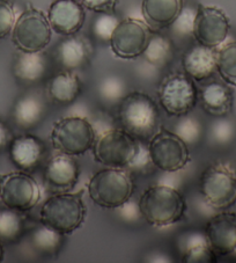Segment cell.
Returning <instances> with one entry per match:
<instances>
[{"label": "cell", "mask_w": 236, "mask_h": 263, "mask_svg": "<svg viewBox=\"0 0 236 263\" xmlns=\"http://www.w3.org/2000/svg\"><path fill=\"white\" fill-rule=\"evenodd\" d=\"M182 261L187 263H210L217 261V254L212 251L205 234L192 233L183 246Z\"/></svg>", "instance_id": "obj_25"}, {"label": "cell", "mask_w": 236, "mask_h": 263, "mask_svg": "<svg viewBox=\"0 0 236 263\" xmlns=\"http://www.w3.org/2000/svg\"><path fill=\"white\" fill-rule=\"evenodd\" d=\"M79 3L89 11L96 13H112L118 4V0H79Z\"/></svg>", "instance_id": "obj_36"}, {"label": "cell", "mask_w": 236, "mask_h": 263, "mask_svg": "<svg viewBox=\"0 0 236 263\" xmlns=\"http://www.w3.org/2000/svg\"><path fill=\"white\" fill-rule=\"evenodd\" d=\"M45 111V106L42 100L36 95H25V97L17 100L14 110H13V117L17 126L21 129H31L43 119Z\"/></svg>", "instance_id": "obj_24"}, {"label": "cell", "mask_w": 236, "mask_h": 263, "mask_svg": "<svg viewBox=\"0 0 236 263\" xmlns=\"http://www.w3.org/2000/svg\"><path fill=\"white\" fill-rule=\"evenodd\" d=\"M62 235L51 229L42 225L31 234V245L42 253H53L61 247Z\"/></svg>", "instance_id": "obj_29"}, {"label": "cell", "mask_w": 236, "mask_h": 263, "mask_svg": "<svg viewBox=\"0 0 236 263\" xmlns=\"http://www.w3.org/2000/svg\"><path fill=\"white\" fill-rule=\"evenodd\" d=\"M171 42L162 35H151L143 56L154 66L166 65L171 58Z\"/></svg>", "instance_id": "obj_26"}, {"label": "cell", "mask_w": 236, "mask_h": 263, "mask_svg": "<svg viewBox=\"0 0 236 263\" xmlns=\"http://www.w3.org/2000/svg\"><path fill=\"white\" fill-rule=\"evenodd\" d=\"M87 189L89 197L96 205L106 209H118L130 201L134 184L125 171L108 167L93 175Z\"/></svg>", "instance_id": "obj_4"}, {"label": "cell", "mask_w": 236, "mask_h": 263, "mask_svg": "<svg viewBox=\"0 0 236 263\" xmlns=\"http://www.w3.org/2000/svg\"><path fill=\"white\" fill-rule=\"evenodd\" d=\"M45 147L38 138L31 135H22L12 140L11 159L19 168L31 171L40 164Z\"/></svg>", "instance_id": "obj_17"}, {"label": "cell", "mask_w": 236, "mask_h": 263, "mask_svg": "<svg viewBox=\"0 0 236 263\" xmlns=\"http://www.w3.org/2000/svg\"><path fill=\"white\" fill-rule=\"evenodd\" d=\"M199 192L215 210H227L236 203V170L228 162L207 166L199 180Z\"/></svg>", "instance_id": "obj_6"}, {"label": "cell", "mask_w": 236, "mask_h": 263, "mask_svg": "<svg viewBox=\"0 0 236 263\" xmlns=\"http://www.w3.org/2000/svg\"><path fill=\"white\" fill-rule=\"evenodd\" d=\"M4 260V248H3V243L2 240H0V262Z\"/></svg>", "instance_id": "obj_38"}, {"label": "cell", "mask_w": 236, "mask_h": 263, "mask_svg": "<svg viewBox=\"0 0 236 263\" xmlns=\"http://www.w3.org/2000/svg\"><path fill=\"white\" fill-rule=\"evenodd\" d=\"M217 71L225 83L236 87V42L226 44L218 51Z\"/></svg>", "instance_id": "obj_27"}, {"label": "cell", "mask_w": 236, "mask_h": 263, "mask_svg": "<svg viewBox=\"0 0 236 263\" xmlns=\"http://www.w3.org/2000/svg\"><path fill=\"white\" fill-rule=\"evenodd\" d=\"M10 138V131L3 121H0V149L6 146Z\"/></svg>", "instance_id": "obj_37"}, {"label": "cell", "mask_w": 236, "mask_h": 263, "mask_svg": "<svg viewBox=\"0 0 236 263\" xmlns=\"http://www.w3.org/2000/svg\"><path fill=\"white\" fill-rule=\"evenodd\" d=\"M83 195L84 192L62 193L49 197L41 208V223L63 235L73 233L86 217Z\"/></svg>", "instance_id": "obj_3"}, {"label": "cell", "mask_w": 236, "mask_h": 263, "mask_svg": "<svg viewBox=\"0 0 236 263\" xmlns=\"http://www.w3.org/2000/svg\"><path fill=\"white\" fill-rule=\"evenodd\" d=\"M48 58L42 51H20L13 64V73L15 78L25 84L38 83L44 78L48 71Z\"/></svg>", "instance_id": "obj_20"}, {"label": "cell", "mask_w": 236, "mask_h": 263, "mask_svg": "<svg viewBox=\"0 0 236 263\" xmlns=\"http://www.w3.org/2000/svg\"><path fill=\"white\" fill-rule=\"evenodd\" d=\"M48 92L54 102L70 104L75 101L81 92L79 77L70 70L59 72L50 79Z\"/></svg>", "instance_id": "obj_23"}, {"label": "cell", "mask_w": 236, "mask_h": 263, "mask_svg": "<svg viewBox=\"0 0 236 263\" xmlns=\"http://www.w3.org/2000/svg\"><path fill=\"white\" fill-rule=\"evenodd\" d=\"M24 231V219L19 211L13 209L0 210V240L13 242L21 237Z\"/></svg>", "instance_id": "obj_28"}, {"label": "cell", "mask_w": 236, "mask_h": 263, "mask_svg": "<svg viewBox=\"0 0 236 263\" xmlns=\"http://www.w3.org/2000/svg\"><path fill=\"white\" fill-rule=\"evenodd\" d=\"M50 139L56 151L69 156H83L93 148L96 135L88 120L81 116H67L53 124Z\"/></svg>", "instance_id": "obj_7"}, {"label": "cell", "mask_w": 236, "mask_h": 263, "mask_svg": "<svg viewBox=\"0 0 236 263\" xmlns=\"http://www.w3.org/2000/svg\"><path fill=\"white\" fill-rule=\"evenodd\" d=\"M139 214L155 228H166L183 218L187 204L182 194L174 187L156 184L143 193L138 203Z\"/></svg>", "instance_id": "obj_1"}, {"label": "cell", "mask_w": 236, "mask_h": 263, "mask_svg": "<svg viewBox=\"0 0 236 263\" xmlns=\"http://www.w3.org/2000/svg\"><path fill=\"white\" fill-rule=\"evenodd\" d=\"M79 166L72 156L59 153L45 167V180L57 188H70L79 179Z\"/></svg>", "instance_id": "obj_19"}, {"label": "cell", "mask_w": 236, "mask_h": 263, "mask_svg": "<svg viewBox=\"0 0 236 263\" xmlns=\"http://www.w3.org/2000/svg\"><path fill=\"white\" fill-rule=\"evenodd\" d=\"M151 37L148 25L137 19L118 22L109 43L115 56L122 60H133L142 56Z\"/></svg>", "instance_id": "obj_12"}, {"label": "cell", "mask_w": 236, "mask_h": 263, "mask_svg": "<svg viewBox=\"0 0 236 263\" xmlns=\"http://www.w3.org/2000/svg\"><path fill=\"white\" fill-rule=\"evenodd\" d=\"M122 129L137 139H151L156 131L159 109L154 100L143 92H131L121 100L117 111Z\"/></svg>", "instance_id": "obj_2"}, {"label": "cell", "mask_w": 236, "mask_h": 263, "mask_svg": "<svg viewBox=\"0 0 236 263\" xmlns=\"http://www.w3.org/2000/svg\"><path fill=\"white\" fill-rule=\"evenodd\" d=\"M183 0H143L145 21L153 28L170 27L182 11Z\"/></svg>", "instance_id": "obj_18"}, {"label": "cell", "mask_w": 236, "mask_h": 263, "mask_svg": "<svg viewBox=\"0 0 236 263\" xmlns=\"http://www.w3.org/2000/svg\"><path fill=\"white\" fill-rule=\"evenodd\" d=\"M229 28L228 17L220 8L202 5L197 7L192 35L199 44L219 47L228 36Z\"/></svg>", "instance_id": "obj_13"}, {"label": "cell", "mask_w": 236, "mask_h": 263, "mask_svg": "<svg viewBox=\"0 0 236 263\" xmlns=\"http://www.w3.org/2000/svg\"><path fill=\"white\" fill-rule=\"evenodd\" d=\"M215 48L199 44L192 47L184 53L182 58V66L190 78L197 81L208 79L217 71Z\"/></svg>", "instance_id": "obj_16"}, {"label": "cell", "mask_w": 236, "mask_h": 263, "mask_svg": "<svg viewBox=\"0 0 236 263\" xmlns=\"http://www.w3.org/2000/svg\"><path fill=\"white\" fill-rule=\"evenodd\" d=\"M211 134L213 139H214L217 143L226 144L233 139L235 129L231 122L227 120H219L212 125Z\"/></svg>", "instance_id": "obj_35"}, {"label": "cell", "mask_w": 236, "mask_h": 263, "mask_svg": "<svg viewBox=\"0 0 236 263\" xmlns=\"http://www.w3.org/2000/svg\"><path fill=\"white\" fill-rule=\"evenodd\" d=\"M148 154L152 164L167 173L183 170L191 157L188 144L179 135L168 130H160L149 139Z\"/></svg>", "instance_id": "obj_9"}, {"label": "cell", "mask_w": 236, "mask_h": 263, "mask_svg": "<svg viewBox=\"0 0 236 263\" xmlns=\"http://www.w3.org/2000/svg\"><path fill=\"white\" fill-rule=\"evenodd\" d=\"M159 100L167 114L185 116L196 106L198 92L188 74L175 73L162 80L159 88Z\"/></svg>", "instance_id": "obj_10"}, {"label": "cell", "mask_w": 236, "mask_h": 263, "mask_svg": "<svg viewBox=\"0 0 236 263\" xmlns=\"http://www.w3.org/2000/svg\"><path fill=\"white\" fill-rule=\"evenodd\" d=\"M142 149L139 139L123 129H109L95 140L93 153L95 160L111 168L132 166Z\"/></svg>", "instance_id": "obj_5"}, {"label": "cell", "mask_w": 236, "mask_h": 263, "mask_svg": "<svg viewBox=\"0 0 236 263\" xmlns=\"http://www.w3.org/2000/svg\"><path fill=\"white\" fill-rule=\"evenodd\" d=\"M196 13L197 8L187 6L183 7L182 11L176 17V20L171 24V29L176 35L179 36H188L191 35L193 31V25L194 19H196Z\"/></svg>", "instance_id": "obj_32"}, {"label": "cell", "mask_w": 236, "mask_h": 263, "mask_svg": "<svg viewBox=\"0 0 236 263\" xmlns=\"http://www.w3.org/2000/svg\"><path fill=\"white\" fill-rule=\"evenodd\" d=\"M202 107L207 114L213 116H225L233 108V94L226 85L211 83L204 86L201 93Z\"/></svg>", "instance_id": "obj_22"}, {"label": "cell", "mask_w": 236, "mask_h": 263, "mask_svg": "<svg viewBox=\"0 0 236 263\" xmlns=\"http://www.w3.org/2000/svg\"><path fill=\"white\" fill-rule=\"evenodd\" d=\"M118 22H120V20L112 13H100V15L96 17L93 26L94 34L99 39L103 41H109L113 30L117 27Z\"/></svg>", "instance_id": "obj_33"}, {"label": "cell", "mask_w": 236, "mask_h": 263, "mask_svg": "<svg viewBox=\"0 0 236 263\" xmlns=\"http://www.w3.org/2000/svg\"><path fill=\"white\" fill-rule=\"evenodd\" d=\"M90 57L88 41L79 36H66L57 47V58L66 70L73 71L84 66Z\"/></svg>", "instance_id": "obj_21"}, {"label": "cell", "mask_w": 236, "mask_h": 263, "mask_svg": "<svg viewBox=\"0 0 236 263\" xmlns=\"http://www.w3.org/2000/svg\"><path fill=\"white\" fill-rule=\"evenodd\" d=\"M40 198L41 190L33 176L19 172L0 175V199L8 209L28 211Z\"/></svg>", "instance_id": "obj_11"}, {"label": "cell", "mask_w": 236, "mask_h": 263, "mask_svg": "<svg viewBox=\"0 0 236 263\" xmlns=\"http://www.w3.org/2000/svg\"><path fill=\"white\" fill-rule=\"evenodd\" d=\"M84 6L78 0H54L50 5L48 20L59 35L71 36L78 33L85 24Z\"/></svg>", "instance_id": "obj_15"}, {"label": "cell", "mask_w": 236, "mask_h": 263, "mask_svg": "<svg viewBox=\"0 0 236 263\" xmlns=\"http://www.w3.org/2000/svg\"><path fill=\"white\" fill-rule=\"evenodd\" d=\"M99 92L106 101L113 102L117 100H122L125 97L124 81L117 77H109L100 84Z\"/></svg>", "instance_id": "obj_31"}, {"label": "cell", "mask_w": 236, "mask_h": 263, "mask_svg": "<svg viewBox=\"0 0 236 263\" xmlns=\"http://www.w3.org/2000/svg\"><path fill=\"white\" fill-rule=\"evenodd\" d=\"M52 28L48 16L35 7H29L15 20L12 41L19 51L37 52L48 47Z\"/></svg>", "instance_id": "obj_8"}, {"label": "cell", "mask_w": 236, "mask_h": 263, "mask_svg": "<svg viewBox=\"0 0 236 263\" xmlns=\"http://www.w3.org/2000/svg\"><path fill=\"white\" fill-rule=\"evenodd\" d=\"M14 8L7 0H0V40L12 33L15 24Z\"/></svg>", "instance_id": "obj_34"}, {"label": "cell", "mask_w": 236, "mask_h": 263, "mask_svg": "<svg viewBox=\"0 0 236 263\" xmlns=\"http://www.w3.org/2000/svg\"><path fill=\"white\" fill-rule=\"evenodd\" d=\"M205 237L217 256L236 252V212L222 210L208 220Z\"/></svg>", "instance_id": "obj_14"}, {"label": "cell", "mask_w": 236, "mask_h": 263, "mask_svg": "<svg viewBox=\"0 0 236 263\" xmlns=\"http://www.w3.org/2000/svg\"><path fill=\"white\" fill-rule=\"evenodd\" d=\"M175 134L187 144H194L201 139L202 125L193 117H184L177 123Z\"/></svg>", "instance_id": "obj_30"}]
</instances>
